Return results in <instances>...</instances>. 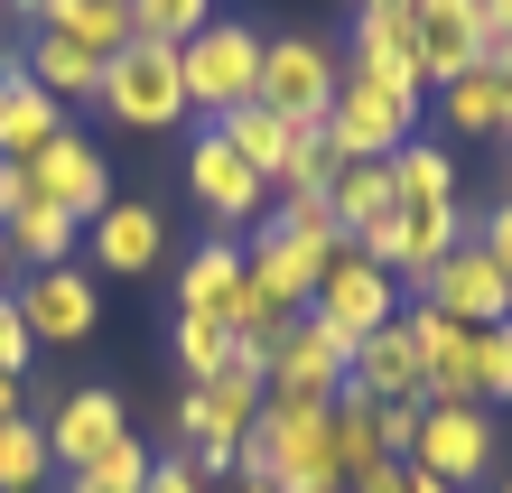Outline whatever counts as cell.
Segmentation results:
<instances>
[{
  "label": "cell",
  "mask_w": 512,
  "mask_h": 493,
  "mask_svg": "<svg viewBox=\"0 0 512 493\" xmlns=\"http://www.w3.org/2000/svg\"><path fill=\"white\" fill-rule=\"evenodd\" d=\"M243 475H270L280 493H345L336 466V400H270L261 428L243 438Z\"/></svg>",
  "instance_id": "obj_1"
},
{
  "label": "cell",
  "mask_w": 512,
  "mask_h": 493,
  "mask_svg": "<svg viewBox=\"0 0 512 493\" xmlns=\"http://www.w3.org/2000/svg\"><path fill=\"white\" fill-rule=\"evenodd\" d=\"M261 28L252 19H205L187 47H177V75H187V112L205 121H224V112H243L261 103Z\"/></svg>",
  "instance_id": "obj_2"
},
{
  "label": "cell",
  "mask_w": 512,
  "mask_h": 493,
  "mask_svg": "<svg viewBox=\"0 0 512 493\" xmlns=\"http://www.w3.org/2000/svg\"><path fill=\"white\" fill-rule=\"evenodd\" d=\"M94 103H103L112 131H168V121H187V75H177V47H159V38L112 47Z\"/></svg>",
  "instance_id": "obj_3"
},
{
  "label": "cell",
  "mask_w": 512,
  "mask_h": 493,
  "mask_svg": "<svg viewBox=\"0 0 512 493\" xmlns=\"http://www.w3.org/2000/svg\"><path fill=\"white\" fill-rule=\"evenodd\" d=\"M401 466L438 475L447 493L485 484L494 475V410H475V400H419V428H410V456Z\"/></svg>",
  "instance_id": "obj_4"
},
{
  "label": "cell",
  "mask_w": 512,
  "mask_h": 493,
  "mask_svg": "<svg viewBox=\"0 0 512 493\" xmlns=\"http://www.w3.org/2000/svg\"><path fill=\"white\" fill-rule=\"evenodd\" d=\"M457 242H466V233H457V205H401V196H391L382 224H373V233H354V252L382 261L401 289H429V270L457 252Z\"/></svg>",
  "instance_id": "obj_5"
},
{
  "label": "cell",
  "mask_w": 512,
  "mask_h": 493,
  "mask_svg": "<svg viewBox=\"0 0 512 493\" xmlns=\"http://www.w3.org/2000/svg\"><path fill=\"white\" fill-rule=\"evenodd\" d=\"M354 373V335H336L317 317V307H298V317L280 326V354H270V400H336Z\"/></svg>",
  "instance_id": "obj_6"
},
{
  "label": "cell",
  "mask_w": 512,
  "mask_h": 493,
  "mask_svg": "<svg viewBox=\"0 0 512 493\" xmlns=\"http://www.w3.org/2000/svg\"><path fill=\"white\" fill-rule=\"evenodd\" d=\"M19 326L38 335V345H84V335L103 326V289L84 280V261H56V270H19Z\"/></svg>",
  "instance_id": "obj_7"
},
{
  "label": "cell",
  "mask_w": 512,
  "mask_h": 493,
  "mask_svg": "<svg viewBox=\"0 0 512 493\" xmlns=\"http://www.w3.org/2000/svg\"><path fill=\"white\" fill-rule=\"evenodd\" d=\"M345 84V56L317 47V38H270L261 47V103L280 121H326V103H336Z\"/></svg>",
  "instance_id": "obj_8"
},
{
  "label": "cell",
  "mask_w": 512,
  "mask_h": 493,
  "mask_svg": "<svg viewBox=\"0 0 512 493\" xmlns=\"http://www.w3.org/2000/svg\"><path fill=\"white\" fill-rule=\"evenodd\" d=\"M308 307H317V317L336 326V335H354V345H364L373 326H391V317H401V280H391L382 261H364V252L345 242V252L317 270V298H308Z\"/></svg>",
  "instance_id": "obj_9"
},
{
  "label": "cell",
  "mask_w": 512,
  "mask_h": 493,
  "mask_svg": "<svg viewBox=\"0 0 512 493\" xmlns=\"http://www.w3.org/2000/svg\"><path fill=\"white\" fill-rule=\"evenodd\" d=\"M410 121H419V103L382 94L373 75H354V66H345L336 103H326V140H336V159H391V149L410 140Z\"/></svg>",
  "instance_id": "obj_10"
},
{
  "label": "cell",
  "mask_w": 512,
  "mask_h": 493,
  "mask_svg": "<svg viewBox=\"0 0 512 493\" xmlns=\"http://www.w3.org/2000/svg\"><path fill=\"white\" fill-rule=\"evenodd\" d=\"M261 410H270V391H261L252 373H233V363H224L215 382H187V400H177V438H187V447H233V456H243V438L261 428Z\"/></svg>",
  "instance_id": "obj_11"
},
{
  "label": "cell",
  "mask_w": 512,
  "mask_h": 493,
  "mask_svg": "<svg viewBox=\"0 0 512 493\" xmlns=\"http://www.w3.org/2000/svg\"><path fill=\"white\" fill-rule=\"evenodd\" d=\"M410 38H419V66H429V94H438V84H457L466 66H485L494 19H485V0H419Z\"/></svg>",
  "instance_id": "obj_12"
},
{
  "label": "cell",
  "mask_w": 512,
  "mask_h": 493,
  "mask_svg": "<svg viewBox=\"0 0 512 493\" xmlns=\"http://www.w3.org/2000/svg\"><path fill=\"white\" fill-rule=\"evenodd\" d=\"M159 252H168V224H159V205H149V196H112L94 224H84V261L112 270V280H149Z\"/></svg>",
  "instance_id": "obj_13"
},
{
  "label": "cell",
  "mask_w": 512,
  "mask_h": 493,
  "mask_svg": "<svg viewBox=\"0 0 512 493\" xmlns=\"http://www.w3.org/2000/svg\"><path fill=\"white\" fill-rule=\"evenodd\" d=\"M19 168L38 177V196H47V205H66L75 224H94V214L112 205V168H103V149L84 140L75 121H66V131H56V140L38 149V159H19Z\"/></svg>",
  "instance_id": "obj_14"
},
{
  "label": "cell",
  "mask_w": 512,
  "mask_h": 493,
  "mask_svg": "<svg viewBox=\"0 0 512 493\" xmlns=\"http://www.w3.org/2000/svg\"><path fill=\"white\" fill-rule=\"evenodd\" d=\"M419 298H429V307H447L457 326H503V317H512V280L494 270V252H485L475 233H466L457 252L429 270V289H419Z\"/></svg>",
  "instance_id": "obj_15"
},
{
  "label": "cell",
  "mask_w": 512,
  "mask_h": 493,
  "mask_svg": "<svg viewBox=\"0 0 512 493\" xmlns=\"http://www.w3.org/2000/svg\"><path fill=\"white\" fill-rule=\"evenodd\" d=\"M187 196L215 214V224H261L270 177L233 159V140H224V131H196V149H187Z\"/></svg>",
  "instance_id": "obj_16"
},
{
  "label": "cell",
  "mask_w": 512,
  "mask_h": 493,
  "mask_svg": "<svg viewBox=\"0 0 512 493\" xmlns=\"http://www.w3.org/2000/svg\"><path fill=\"white\" fill-rule=\"evenodd\" d=\"M354 75H373L382 94H401V103H429V66H419V38H410V19H382V10H354Z\"/></svg>",
  "instance_id": "obj_17"
},
{
  "label": "cell",
  "mask_w": 512,
  "mask_h": 493,
  "mask_svg": "<svg viewBox=\"0 0 512 493\" xmlns=\"http://www.w3.org/2000/svg\"><path fill=\"white\" fill-rule=\"evenodd\" d=\"M345 391H364V400H429V363H419L410 317H391V326H373L364 345H354Z\"/></svg>",
  "instance_id": "obj_18"
},
{
  "label": "cell",
  "mask_w": 512,
  "mask_h": 493,
  "mask_svg": "<svg viewBox=\"0 0 512 493\" xmlns=\"http://www.w3.org/2000/svg\"><path fill=\"white\" fill-rule=\"evenodd\" d=\"M38 428H47V456H56L66 475H84L112 438H131V419H122V400H112V391H66Z\"/></svg>",
  "instance_id": "obj_19"
},
{
  "label": "cell",
  "mask_w": 512,
  "mask_h": 493,
  "mask_svg": "<svg viewBox=\"0 0 512 493\" xmlns=\"http://www.w3.org/2000/svg\"><path fill=\"white\" fill-rule=\"evenodd\" d=\"M243 270H252V289H261L270 307H289V317H298V307L317 298V270H326V261H317L298 233H280V224H252V242H243Z\"/></svg>",
  "instance_id": "obj_20"
},
{
  "label": "cell",
  "mask_w": 512,
  "mask_h": 493,
  "mask_svg": "<svg viewBox=\"0 0 512 493\" xmlns=\"http://www.w3.org/2000/svg\"><path fill=\"white\" fill-rule=\"evenodd\" d=\"M56 131H66V103H47L38 84H28L19 47H10L0 56V159H38Z\"/></svg>",
  "instance_id": "obj_21"
},
{
  "label": "cell",
  "mask_w": 512,
  "mask_h": 493,
  "mask_svg": "<svg viewBox=\"0 0 512 493\" xmlns=\"http://www.w3.org/2000/svg\"><path fill=\"white\" fill-rule=\"evenodd\" d=\"M19 66H28V84H38L47 103H94L103 94V56L75 47V38H56V28H38V38L19 47Z\"/></svg>",
  "instance_id": "obj_22"
},
{
  "label": "cell",
  "mask_w": 512,
  "mask_h": 493,
  "mask_svg": "<svg viewBox=\"0 0 512 493\" xmlns=\"http://www.w3.org/2000/svg\"><path fill=\"white\" fill-rule=\"evenodd\" d=\"M0 242H10V261L19 270H56V261H75V242H84V224L66 205H47V196H28L19 214H0Z\"/></svg>",
  "instance_id": "obj_23"
},
{
  "label": "cell",
  "mask_w": 512,
  "mask_h": 493,
  "mask_svg": "<svg viewBox=\"0 0 512 493\" xmlns=\"http://www.w3.org/2000/svg\"><path fill=\"white\" fill-rule=\"evenodd\" d=\"M438 121L457 140H512V94H503L485 66H466L457 84H438Z\"/></svg>",
  "instance_id": "obj_24"
},
{
  "label": "cell",
  "mask_w": 512,
  "mask_h": 493,
  "mask_svg": "<svg viewBox=\"0 0 512 493\" xmlns=\"http://www.w3.org/2000/svg\"><path fill=\"white\" fill-rule=\"evenodd\" d=\"M38 28H56V38H75V47H94V56H112V47L140 38V28H131V0H47Z\"/></svg>",
  "instance_id": "obj_25"
},
{
  "label": "cell",
  "mask_w": 512,
  "mask_h": 493,
  "mask_svg": "<svg viewBox=\"0 0 512 493\" xmlns=\"http://www.w3.org/2000/svg\"><path fill=\"white\" fill-rule=\"evenodd\" d=\"M391 196H401V205H457V159H447V149L438 140H401V149H391Z\"/></svg>",
  "instance_id": "obj_26"
},
{
  "label": "cell",
  "mask_w": 512,
  "mask_h": 493,
  "mask_svg": "<svg viewBox=\"0 0 512 493\" xmlns=\"http://www.w3.org/2000/svg\"><path fill=\"white\" fill-rule=\"evenodd\" d=\"M215 131L233 140V159H243V168H261L270 187H280V168H289V140H298V121H280L270 103H243V112H224Z\"/></svg>",
  "instance_id": "obj_27"
},
{
  "label": "cell",
  "mask_w": 512,
  "mask_h": 493,
  "mask_svg": "<svg viewBox=\"0 0 512 493\" xmlns=\"http://www.w3.org/2000/svg\"><path fill=\"white\" fill-rule=\"evenodd\" d=\"M326 214L345 224V242H354V233H373L382 214H391V168H382V159H345V168H336V187H326Z\"/></svg>",
  "instance_id": "obj_28"
},
{
  "label": "cell",
  "mask_w": 512,
  "mask_h": 493,
  "mask_svg": "<svg viewBox=\"0 0 512 493\" xmlns=\"http://www.w3.org/2000/svg\"><path fill=\"white\" fill-rule=\"evenodd\" d=\"M47 475H56V456H47V428L38 419H0V493H47Z\"/></svg>",
  "instance_id": "obj_29"
},
{
  "label": "cell",
  "mask_w": 512,
  "mask_h": 493,
  "mask_svg": "<svg viewBox=\"0 0 512 493\" xmlns=\"http://www.w3.org/2000/svg\"><path fill=\"white\" fill-rule=\"evenodd\" d=\"M336 466H345V493L364 484L373 466H391V456H382V428H373V400H364V391H336Z\"/></svg>",
  "instance_id": "obj_30"
},
{
  "label": "cell",
  "mask_w": 512,
  "mask_h": 493,
  "mask_svg": "<svg viewBox=\"0 0 512 493\" xmlns=\"http://www.w3.org/2000/svg\"><path fill=\"white\" fill-rule=\"evenodd\" d=\"M336 140H326V121H298V140H289V168H280V187L270 196H326L336 187Z\"/></svg>",
  "instance_id": "obj_31"
},
{
  "label": "cell",
  "mask_w": 512,
  "mask_h": 493,
  "mask_svg": "<svg viewBox=\"0 0 512 493\" xmlns=\"http://www.w3.org/2000/svg\"><path fill=\"white\" fill-rule=\"evenodd\" d=\"M177 363H187V382H215L224 363H233V326L187 317V307H177Z\"/></svg>",
  "instance_id": "obj_32"
},
{
  "label": "cell",
  "mask_w": 512,
  "mask_h": 493,
  "mask_svg": "<svg viewBox=\"0 0 512 493\" xmlns=\"http://www.w3.org/2000/svg\"><path fill=\"white\" fill-rule=\"evenodd\" d=\"M475 410H512V317L475 335Z\"/></svg>",
  "instance_id": "obj_33"
},
{
  "label": "cell",
  "mask_w": 512,
  "mask_h": 493,
  "mask_svg": "<svg viewBox=\"0 0 512 493\" xmlns=\"http://www.w3.org/2000/svg\"><path fill=\"white\" fill-rule=\"evenodd\" d=\"M205 19H215V0H131V28L159 38V47H187Z\"/></svg>",
  "instance_id": "obj_34"
},
{
  "label": "cell",
  "mask_w": 512,
  "mask_h": 493,
  "mask_svg": "<svg viewBox=\"0 0 512 493\" xmlns=\"http://www.w3.org/2000/svg\"><path fill=\"white\" fill-rule=\"evenodd\" d=\"M270 224H280V233H298L317 261H336V252H345V224L326 214V196H280V214H270Z\"/></svg>",
  "instance_id": "obj_35"
},
{
  "label": "cell",
  "mask_w": 512,
  "mask_h": 493,
  "mask_svg": "<svg viewBox=\"0 0 512 493\" xmlns=\"http://www.w3.org/2000/svg\"><path fill=\"white\" fill-rule=\"evenodd\" d=\"M84 475H94V484H112V493H140V484H149V447H140V438H112Z\"/></svg>",
  "instance_id": "obj_36"
},
{
  "label": "cell",
  "mask_w": 512,
  "mask_h": 493,
  "mask_svg": "<svg viewBox=\"0 0 512 493\" xmlns=\"http://www.w3.org/2000/svg\"><path fill=\"white\" fill-rule=\"evenodd\" d=\"M28 354H38V335H28V326H19V307L0 298V373L19 382V373H28Z\"/></svg>",
  "instance_id": "obj_37"
},
{
  "label": "cell",
  "mask_w": 512,
  "mask_h": 493,
  "mask_svg": "<svg viewBox=\"0 0 512 493\" xmlns=\"http://www.w3.org/2000/svg\"><path fill=\"white\" fill-rule=\"evenodd\" d=\"M475 242H485V252H494V270H503V280H512V196L485 214V224H475Z\"/></svg>",
  "instance_id": "obj_38"
},
{
  "label": "cell",
  "mask_w": 512,
  "mask_h": 493,
  "mask_svg": "<svg viewBox=\"0 0 512 493\" xmlns=\"http://www.w3.org/2000/svg\"><path fill=\"white\" fill-rule=\"evenodd\" d=\"M140 493H205V484H196L187 456H168V466H149V484H140Z\"/></svg>",
  "instance_id": "obj_39"
},
{
  "label": "cell",
  "mask_w": 512,
  "mask_h": 493,
  "mask_svg": "<svg viewBox=\"0 0 512 493\" xmlns=\"http://www.w3.org/2000/svg\"><path fill=\"white\" fill-rule=\"evenodd\" d=\"M354 493H410V466H373V475L354 484Z\"/></svg>",
  "instance_id": "obj_40"
},
{
  "label": "cell",
  "mask_w": 512,
  "mask_h": 493,
  "mask_svg": "<svg viewBox=\"0 0 512 493\" xmlns=\"http://www.w3.org/2000/svg\"><path fill=\"white\" fill-rule=\"evenodd\" d=\"M485 75L503 84V94H512V38H494V47H485Z\"/></svg>",
  "instance_id": "obj_41"
},
{
  "label": "cell",
  "mask_w": 512,
  "mask_h": 493,
  "mask_svg": "<svg viewBox=\"0 0 512 493\" xmlns=\"http://www.w3.org/2000/svg\"><path fill=\"white\" fill-rule=\"evenodd\" d=\"M354 10H382V19H410L419 0H354Z\"/></svg>",
  "instance_id": "obj_42"
},
{
  "label": "cell",
  "mask_w": 512,
  "mask_h": 493,
  "mask_svg": "<svg viewBox=\"0 0 512 493\" xmlns=\"http://www.w3.org/2000/svg\"><path fill=\"white\" fill-rule=\"evenodd\" d=\"M485 19H494V38H512V0H485Z\"/></svg>",
  "instance_id": "obj_43"
},
{
  "label": "cell",
  "mask_w": 512,
  "mask_h": 493,
  "mask_svg": "<svg viewBox=\"0 0 512 493\" xmlns=\"http://www.w3.org/2000/svg\"><path fill=\"white\" fill-rule=\"evenodd\" d=\"M0 419H19V382L10 373H0Z\"/></svg>",
  "instance_id": "obj_44"
},
{
  "label": "cell",
  "mask_w": 512,
  "mask_h": 493,
  "mask_svg": "<svg viewBox=\"0 0 512 493\" xmlns=\"http://www.w3.org/2000/svg\"><path fill=\"white\" fill-rule=\"evenodd\" d=\"M233 493H280V484H270V475H233Z\"/></svg>",
  "instance_id": "obj_45"
},
{
  "label": "cell",
  "mask_w": 512,
  "mask_h": 493,
  "mask_svg": "<svg viewBox=\"0 0 512 493\" xmlns=\"http://www.w3.org/2000/svg\"><path fill=\"white\" fill-rule=\"evenodd\" d=\"M66 493H112V484H94V475H66Z\"/></svg>",
  "instance_id": "obj_46"
},
{
  "label": "cell",
  "mask_w": 512,
  "mask_h": 493,
  "mask_svg": "<svg viewBox=\"0 0 512 493\" xmlns=\"http://www.w3.org/2000/svg\"><path fill=\"white\" fill-rule=\"evenodd\" d=\"M10 270H19V261H10V242H0V298H10Z\"/></svg>",
  "instance_id": "obj_47"
},
{
  "label": "cell",
  "mask_w": 512,
  "mask_h": 493,
  "mask_svg": "<svg viewBox=\"0 0 512 493\" xmlns=\"http://www.w3.org/2000/svg\"><path fill=\"white\" fill-rule=\"evenodd\" d=\"M10 10H19V19H38V10H47V0H10Z\"/></svg>",
  "instance_id": "obj_48"
},
{
  "label": "cell",
  "mask_w": 512,
  "mask_h": 493,
  "mask_svg": "<svg viewBox=\"0 0 512 493\" xmlns=\"http://www.w3.org/2000/svg\"><path fill=\"white\" fill-rule=\"evenodd\" d=\"M494 493H512V475H503V484H494Z\"/></svg>",
  "instance_id": "obj_49"
},
{
  "label": "cell",
  "mask_w": 512,
  "mask_h": 493,
  "mask_svg": "<svg viewBox=\"0 0 512 493\" xmlns=\"http://www.w3.org/2000/svg\"><path fill=\"white\" fill-rule=\"evenodd\" d=\"M0 56H10V47H0Z\"/></svg>",
  "instance_id": "obj_50"
},
{
  "label": "cell",
  "mask_w": 512,
  "mask_h": 493,
  "mask_svg": "<svg viewBox=\"0 0 512 493\" xmlns=\"http://www.w3.org/2000/svg\"><path fill=\"white\" fill-rule=\"evenodd\" d=\"M503 149H512V140H503Z\"/></svg>",
  "instance_id": "obj_51"
}]
</instances>
